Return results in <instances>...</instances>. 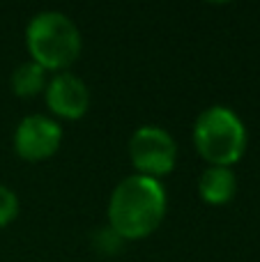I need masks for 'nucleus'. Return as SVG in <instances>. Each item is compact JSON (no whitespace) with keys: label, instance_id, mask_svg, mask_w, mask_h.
<instances>
[{"label":"nucleus","instance_id":"obj_6","mask_svg":"<svg viewBox=\"0 0 260 262\" xmlns=\"http://www.w3.org/2000/svg\"><path fill=\"white\" fill-rule=\"evenodd\" d=\"M44 95L51 113L64 120H78L90 108V90L83 83V78H78L72 72L53 74L46 83Z\"/></svg>","mask_w":260,"mask_h":262},{"label":"nucleus","instance_id":"obj_8","mask_svg":"<svg viewBox=\"0 0 260 262\" xmlns=\"http://www.w3.org/2000/svg\"><path fill=\"white\" fill-rule=\"evenodd\" d=\"M46 83H49L46 69L39 67L37 62H32V60L21 62L12 72V90H14V95L23 97V99L35 97V95H39L41 90H46Z\"/></svg>","mask_w":260,"mask_h":262},{"label":"nucleus","instance_id":"obj_9","mask_svg":"<svg viewBox=\"0 0 260 262\" xmlns=\"http://www.w3.org/2000/svg\"><path fill=\"white\" fill-rule=\"evenodd\" d=\"M18 214V195L9 186L0 184V228L9 226Z\"/></svg>","mask_w":260,"mask_h":262},{"label":"nucleus","instance_id":"obj_4","mask_svg":"<svg viewBox=\"0 0 260 262\" xmlns=\"http://www.w3.org/2000/svg\"><path fill=\"white\" fill-rule=\"evenodd\" d=\"M129 159L138 175L159 180L175 168L178 143L166 129L157 124H143L129 138Z\"/></svg>","mask_w":260,"mask_h":262},{"label":"nucleus","instance_id":"obj_1","mask_svg":"<svg viewBox=\"0 0 260 262\" xmlns=\"http://www.w3.org/2000/svg\"><path fill=\"white\" fill-rule=\"evenodd\" d=\"M166 189L159 180L134 175L120 180L109 200V228L122 239H143L161 226L166 216Z\"/></svg>","mask_w":260,"mask_h":262},{"label":"nucleus","instance_id":"obj_7","mask_svg":"<svg viewBox=\"0 0 260 262\" xmlns=\"http://www.w3.org/2000/svg\"><path fill=\"white\" fill-rule=\"evenodd\" d=\"M237 193V175L233 168L207 166L198 177V195L207 205H226Z\"/></svg>","mask_w":260,"mask_h":262},{"label":"nucleus","instance_id":"obj_3","mask_svg":"<svg viewBox=\"0 0 260 262\" xmlns=\"http://www.w3.org/2000/svg\"><path fill=\"white\" fill-rule=\"evenodd\" d=\"M193 145L210 166L230 168L247 149V127L228 106H210L193 122Z\"/></svg>","mask_w":260,"mask_h":262},{"label":"nucleus","instance_id":"obj_5","mask_svg":"<svg viewBox=\"0 0 260 262\" xmlns=\"http://www.w3.org/2000/svg\"><path fill=\"white\" fill-rule=\"evenodd\" d=\"M62 140V129L49 115H26L14 129V152L26 161H44L53 157Z\"/></svg>","mask_w":260,"mask_h":262},{"label":"nucleus","instance_id":"obj_2","mask_svg":"<svg viewBox=\"0 0 260 262\" xmlns=\"http://www.w3.org/2000/svg\"><path fill=\"white\" fill-rule=\"evenodd\" d=\"M26 46L32 55V62L44 67L46 72L53 69L67 72L72 62L81 55V30L78 26L58 9L39 12L26 26Z\"/></svg>","mask_w":260,"mask_h":262}]
</instances>
